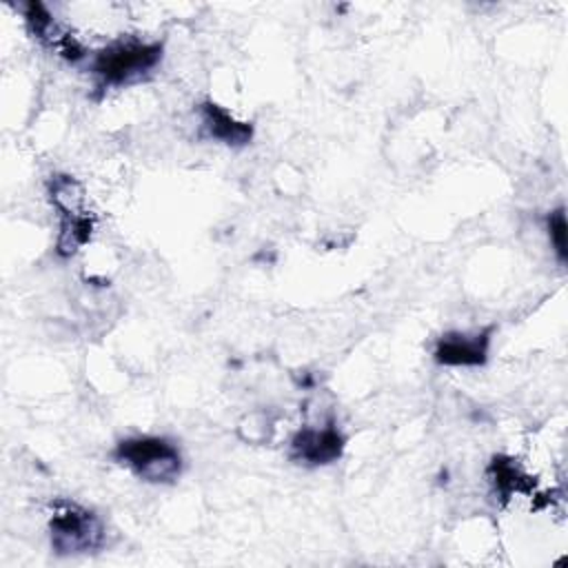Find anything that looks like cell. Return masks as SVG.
<instances>
[{
	"label": "cell",
	"mask_w": 568,
	"mask_h": 568,
	"mask_svg": "<svg viewBox=\"0 0 568 568\" xmlns=\"http://www.w3.org/2000/svg\"><path fill=\"white\" fill-rule=\"evenodd\" d=\"M488 477L495 493L501 499H508L517 493H526L532 486L530 477L519 468V464L513 457H504V455L493 457V462L488 464Z\"/></svg>",
	"instance_id": "obj_8"
},
{
	"label": "cell",
	"mask_w": 568,
	"mask_h": 568,
	"mask_svg": "<svg viewBox=\"0 0 568 568\" xmlns=\"http://www.w3.org/2000/svg\"><path fill=\"white\" fill-rule=\"evenodd\" d=\"M162 60V42L120 40L100 49L91 60V73L98 89L124 87L146 78Z\"/></svg>",
	"instance_id": "obj_2"
},
{
	"label": "cell",
	"mask_w": 568,
	"mask_h": 568,
	"mask_svg": "<svg viewBox=\"0 0 568 568\" xmlns=\"http://www.w3.org/2000/svg\"><path fill=\"white\" fill-rule=\"evenodd\" d=\"M115 462L149 484H173L182 473L180 448L158 435H135L120 439L113 450Z\"/></svg>",
	"instance_id": "obj_3"
},
{
	"label": "cell",
	"mask_w": 568,
	"mask_h": 568,
	"mask_svg": "<svg viewBox=\"0 0 568 568\" xmlns=\"http://www.w3.org/2000/svg\"><path fill=\"white\" fill-rule=\"evenodd\" d=\"M202 131L206 138L217 140L229 146H244L253 140V126L248 122L235 120L224 106L206 100L197 106Z\"/></svg>",
	"instance_id": "obj_7"
},
{
	"label": "cell",
	"mask_w": 568,
	"mask_h": 568,
	"mask_svg": "<svg viewBox=\"0 0 568 568\" xmlns=\"http://www.w3.org/2000/svg\"><path fill=\"white\" fill-rule=\"evenodd\" d=\"M344 435L333 422L322 426H302L288 444V457L302 466H326L342 457Z\"/></svg>",
	"instance_id": "obj_5"
},
{
	"label": "cell",
	"mask_w": 568,
	"mask_h": 568,
	"mask_svg": "<svg viewBox=\"0 0 568 568\" xmlns=\"http://www.w3.org/2000/svg\"><path fill=\"white\" fill-rule=\"evenodd\" d=\"M49 200L60 213L55 253L60 257H71L93 233V217L84 206V191L75 178L55 173L49 180Z\"/></svg>",
	"instance_id": "obj_4"
},
{
	"label": "cell",
	"mask_w": 568,
	"mask_h": 568,
	"mask_svg": "<svg viewBox=\"0 0 568 568\" xmlns=\"http://www.w3.org/2000/svg\"><path fill=\"white\" fill-rule=\"evenodd\" d=\"M490 333V326L475 333H446L437 339L433 357L442 366H481L488 359Z\"/></svg>",
	"instance_id": "obj_6"
},
{
	"label": "cell",
	"mask_w": 568,
	"mask_h": 568,
	"mask_svg": "<svg viewBox=\"0 0 568 568\" xmlns=\"http://www.w3.org/2000/svg\"><path fill=\"white\" fill-rule=\"evenodd\" d=\"M49 539L55 555H87L106 546L104 521L87 506L55 499L49 515Z\"/></svg>",
	"instance_id": "obj_1"
},
{
	"label": "cell",
	"mask_w": 568,
	"mask_h": 568,
	"mask_svg": "<svg viewBox=\"0 0 568 568\" xmlns=\"http://www.w3.org/2000/svg\"><path fill=\"white\" fill-rule=\"evenodd\" d=\"M546 224H548V237L555 248V255L561 264H566V213H564V209L559 206L557 211H552L548 215Z\"/></svg>",
	"instance_id": "obj_9"
}]
</instances>
